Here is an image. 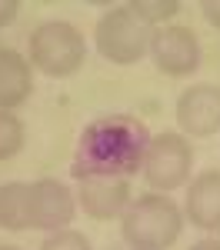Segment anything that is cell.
<instances>
[{
  "label": "cell",
  "mask_w": 220,
  "mask_h": 250,
  "mask_svg": "<svg viewBox=\"0 0 220 250\" xmlns=\"http://www.w3.org/2000/svg\"><path fill=\"white\" fill-rule=\"evenodd\" d=\"M0 227L3 230L30 227V184H3L0 187Z\"/></svg>",
  "instance_id": "obj_12"
},
{
  "label": "cell",
  "mask_w": 220,
  "mask_h": 250,
  "mask_svg": "<svg viewBox=\"0 0 220 250\" xmlns=\"http://www.w3.org/2000/svg\"><path fill=\"white\" fill-rule=\"evenodd\" d=\"M177 124L187 137H210L220 130V87L197 83L177 97Z\"/></svg>",
  "instance_id": "obj_8"
},
{
  "label": "cell",
  "mask_w": 220,
  "mask_h": 250,
  "mask_svg": "<svg viewBox=\"0 0 220 250\" xmlns=\"http://www.w3.org/2000/svg\"><path fill=\"white\" fill-rule=\"evenodd\" d=\"M20 3L17 0H0V27H7V23H14V17H17Z\"/></svg>",
  "instance_id": "obj_17"
},
{
  "label": "cell",
  "mask_w": 220,
  "mask_h": 250,
  "mask_svg": "<svg viewBox=\"0 0 220 250\" xmlns=\"http://www.w3.org/2000/svg\"><path fill=\"white\" fill-rule=\"evenodd\" d=\"M23 147V124L10 110H0V160H10Z\"/></svg>",
  "instance_id": "obj_13"
},
{
  "label": "cell",
  "mask_w": 220,
  "mask_h": 250,
  "mask_svg": "<svg viewBox=\"0 0 220 250\" xmlns=\"http://www.w3.org/2000/svg\"><path fill=\"white\" fill-rule=\"evenodd\" d=\"M183 213L200 230H220V170H203L190 180Z\"/></svg>",
  "instance_id": "obj_10"
},
{
  "label": "cell",
  "mask_w": 220,
  "mask_h": 250,
  "mask_svg": "<svg viewBox=\"0 0 220 250\" xmlns=\"http://www.w3.org/2000/svg\"><path fill=\"white\" fill-rule=\"evenodd\" d=\"M200 10H203V17H207V23L220 30V0H203V3H200Z\"/></svg>",
  "instance_id": "obj_16"
},
{
  "label": "cell",
  "mask_w": 220,
  "mask_h": 250,
  "mask_svg": "<svg viewBox=\"0 0 220 250\" xmlns=\"http://www.w3.org/2000/svg\"><path fill=\"white\" fill-rule=\"evenodd\" d=\"M130 7H134V14H137L140 20H147L154 30H157V23L170 20V17H174V14L180 10L177 0H134Z\"/></svg>",
  "instance_id": "obj_14"
},
{
  "label": "cell",
  "mask_w": 220,
  "mask_h": 250,
  "mask_svg": "<svg viewBox=\"0 0 220 250\" xmlns=\"http://www.w3.org/2000/svg\"><path fill=\"white\" fill-rule=\"evenodd\" d=\"M150 134L130 114H107L90 120L80 130L70 173L77 180L87 177H130L143 167Z\"/></svg>",
  "instance_id": "obj_1"
},
{
  "label": "cell",
  "mask_w": 220,
  "mask_h": 250,
  "mask_svg": "<svg viewBox=\"0 0 220 250\" xmlns=\"http://www.w3.org/2000/svg\"><path fill=\"white\" fill-rule=\"evenodd\" d=\"M30 67H37L47 77H70L87 60V43L74 23L67 20H47L30 34Z\"/></svg>",
  "instance_id": "obj_3"
},
{
  "label": "cell",
  "mask_w": 220,
  "mask_h": 250,
  "mask_svg": "<svg viewBox=\"0 0 220 250\" xmlns=\"http://www.w3.org/2000/svg\"><path fill=\"white\" fill-rule=\"evenodd\" d=\"M150 37H154V27L147 20H140L130 3L107 10L97 20V30H94L100 57L110 60V63H120V67L137 63L150 50Z\"/></svg>",
  "instance_id": "obj_4"
},
{
  "label": "cell",
  "mask_w": 220,
  "mask_h": 250,
  "mask_svg": "<svg viewBox=\"0 0 220 250\" xmlns=\"http://www.w3.org/2000/svg\"><path fill=\"white\" fill-rule=\"evenodd\" d=\"M34 94V67L30 60L3 47L0 50V110H14L20 104H27Z\"/></svg>",
  "instance_id": "obj_11"
},
{
  "label": "cell",
  "mask_w": 220,
  "mask_h": 250,
  "mask_svg": "<svg viewBox=\"0 0 220 250\" xmlns=\"http://www.w3.org/2000/svg\"><path fill=\"white\" fill-rule=\"evenodd\" d=\"M190 250H220V240H197Z\"/></svg>",
  "instance_id": "obj_18"
},
{
  "label": "cell",
  "mask_w": 220,
  "mask_h": 250,
  "mask_svg": "<svg viewBox=\"0 0 220 250\" xmlns=\"http://www.w3.org/2000/svg\"><path fill=\"white\" fill-rule=\"evenodd\" d=\"M77 204L80 210L94 220H110L120 217L130 204V184L123 177H87L77 180Z\"/></svg>",
  "instance_id": "obj_9"
},
{
  "label": "cell",
  "mask_w": 220,
  "mask_h": 250,
  "mask_svg": "<svg viewBox=\"0 0 220 250\" xmlns=\"http://www.w3.org/2000/svg\"><path fill=\"white\" fill-rule=\"evenodd\" d=\"M40 250H90V240L83 237L80 230H70V227H63V230H54Z\"/></svg>",
  "instance_id": "obj_15"
},
{
  "label": "cell",
  "mask_w": 220,
  "mask_h": 250,
  "mask_svg": "<svg viewBox=\"0 0 220 250\" xmlns=\"http://www.w3.org/2000/svg\"><path fill=\"white\" fill-rule=\"evenodd\" d=\"M150 54L160 74L190 77L200 67V40L190 27H157L150 37Z\"/></svg>",
  "instance_id": "obj_6"
},
{
  "label": "cell",
  "mask_w": 220,
  "mask_h": 250,
  "mask_svg": "<svg viewBox=\"0 0 220 250\" xmlns=\"http://www.w3.org/2000/svg\"><path fill=\"white\" fill-rule=\"evenodd\" d=\"M74 193L67 190V184H60L54 177H43L37 184H30V227L37 230H63L74 220Z\"/></svg>",
  "instance_id": "obj_7"
},
{
  "label": "cell",
  "mask_w": 220,
  "mask_h": 250,
  "mask_svg": "<svg viewBox=\"0 0 220 250\" xmlns=\"http://www.w3.org/2000/svg\"><path fill=\"white\" fill-rule=\"evenodd\" d=\"M183 230L180 207L163 193H140L120 213V233L134 250H167Z\"/></svg>",
  "instance_id": "obj_2"
},
{
  "label": "cell",
  "mask_w": 220,
  "mask_h": 250,
  "mask_svg": "<svg viewBox=\"0 0 220 250\" xmlns=\"http://www.w3.org/2000/svg\"><path fill=\"white\" fill-rule=\"evenodd\" d=\"M0 250H20V247H10V244H0Z\"/></svg>",
  "instance_id": "obj_19"
},
{
  "label": "cell",
  "mask_w": 220,
  "mask_h": 250,
  "mask_svg": "<svg viewBox=\"0 0 220 250\" xmlns=\"http://www.w3.org/2000/svg\"><path fill=\"white\" fill-rule=\"evenodd\" d=\"M194 147L183 134H157L150 137L143 154V177L157 193H170L190 180Z\"/></svg>",
  "instance_id": "obj_5"
}]
</instances>
